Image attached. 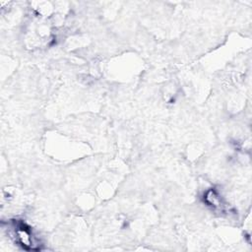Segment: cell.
<instances>
[{"label":"cell","instance_id":"cell-1","mask_svg":"<svg viewBox=\"0 0 252 252\" xmlns=\"http://www.w3.org/2000/svg\"><path fill=\"white\" fill-rule=\"evenodd\" d=\"M14 236L16 242L26 250H38L40 244L32 229L23 222L14 225Z\"/></svg>","mask_w":252,"mask_h":252}]
</instances>
